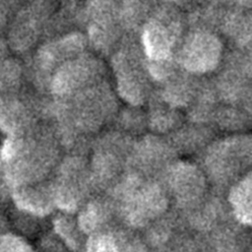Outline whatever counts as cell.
I'll return each mask as SVG.
<instances>
[{
	"mask_svg": "<svg viewBox=\"0 0 252 252\" xmlns=\"http://www.w3.org/2000/svg\"><path fill=\"white\" fill-rule=\"evenodd\" d=\"M109 63L117 96L133 106H141L150 100L155 92L154 82L138 34L126 32L109 56Z\"/></svg>",
	"mask_w": 252,
	"mask_h": 252,
	"instance_id": "cell-1",
	"label": "cell"
},
{
	"mask_svg": "<svg viewBox=\"0 0 252 252\" xmlns=\"http://www.w3.org/2000/svg\"><path fill=\"white\" fill-rule=\"evenodd\" d=\"M58 99L61 114L74 134L97 130L117 110V94L106 80Z\"/></svg>",
	"mask_w": 252,
	"mask_h": 252,
	"instance_id": "cell-2",
	"label": "cell"
},
{
	"mask_svg": "<svg viewBox=\"0 0 252 252\" xmlns=\"http://www.w3.org/2000/svg\"><path fill=\"white\" fill-rule=\"evenodd\" d=\"M187 30V16L183 9L162 1L138 33L148 60L176 58Z\"/></svg>",
	"mask_w": 252,
	"mask_h": 252,
	"instance_id": "cell-3",
	"label": "cell"
},
{
	"mask_svg": "<svg viewBox=\"0 0 252 252\" xmlns=\"http://www.w3.org/2000/svg\"><path fill=\"white\" fill-rule=\"evenodd\" d=\"M83 32L94 54L109 57L126 34L119 0H85Z\"/></svg>",
	"mask_w": 252,
	"mask_h": 252,
	"instance_id": "cell-4",
	"label": "cell"
},
{
	"mask_svg": "<svg viewBox=\"0 0 252 252\" xmlns=\"http://www.w3.org/2000/svg\"><path fill=\"white\" fill-rule=\"evenodd\" d=\"M224 53L223 41L219 32L188 28L177 50L176 59L184 70L204 77L219 68Z\"/></svg>",
	"mask_w": 252,
	"mask_h": 252,
	"instance_id": "cell-5",
	"label": "cell"
},
{
	"mask_svg": "<svg viewBox=\"0 0 252 252\" xmlns=\"http://www.w3.org/2000/svg\"><path fill=\"white\" fill-rule=\"evenodd\" d=\"M213 79L220 101L245 109L250 105V50L233 48L225 52Z\"/></svg>",
	"mask_w": 252,
	"mask_h": 252,
	"instance_id": "cell-6",
	"label": "cell"
},
{
	"mask_svg": "<svg viewBox=\"0 0 252 252\" xmlns=\"http://www.w3.org/2000/svg\"><path fill=\"white\" fill-rule=\"evenodd\" d=\"M251 159L249 136L226 137L211 145L205 157L206 172L216 183L238 180Z\"/></svg>",
	"mask_w": 252,
	"mask_h": 252,
	"instance_id": "cell-7",
	"label": "cell"
},
{
	"mask_svg": "<svg viewBox=\"0 0 252 252\" xmlns=\"http://www.w3.org/2000/svg\"><path fill=\"white\" fill-rule=\"evenodd\" d=\"M106 71L101 57L87 50L61 65L51 76L49 88L57 98H66L105 80Z\"/></svg>",
	"mask_w": 252,
	"mask_h": 252,
	"instance_id": "cell-8",
	"label": "cell"
},
{
	"mask_svg": "<svg viewBox=\"0 0 252 252\" xmlns=\"http://www.w3.org/2000/svg\"><path fill=\"white\" fill-rule=\"evenodd\" d=\"M94 184L90 168L79 157L69 158L60 169L59 178L52 185L55 206L64 213L79 211L85 201L90 185Z\"/></svg>",
	"mask_w": 252,
	"mask_h": 252,
	"instance_id": "cell-9",
	"label": "cell"
},
{
	"mask_svg": "<svg viewBox=\"0 0 252 252\" xmlns=\"http://www.w3.org/2000/svg\"><path fill=\"white\" fill-rule=\"evenodd\" d=\"M164 173L165 189L180 207L192 209L204 198L206 177L196 165L187 161H173Z\"/></svg>",
	"mask_w": 252,
	"mask_h": 252,
	"instance_id": "cell-10",
	"label": "cell"
},
{
	"mask_svg": "<svg viewBox=\"0 0 252 252\" xmlns=\"http://www.w3.org/2000/svg\"><path fill=\"white\" fill-rule=\"evenodd\" d=\"M133 146L126 145V137L121 135H110L101 139L95 152L90 167L94 184H106L114 181L116 177H122L120 171L128 165L129 157Z\"/></svg>",
	"mask_w": 252,
	"mask_h": 252,
	"instance_id": "cell-11",
	"label": "cell"
},
{
	"mask_svg": "<svg viewBox=\"0 0 252 252\" xmlns=\"http://www.w3.org/2000/svg\"><path fill=\"white\" fill-rule=\"evenodd\" d=\"M88 48L87 37L82 31L55 36L38 49L35 57L36 67L47 76L49 83L51 76L61 65Z\"/></svg>",
	"mask_w": 252,
	"mask_h": 252,
	"instance_id": "cell-12",
	"label": "cell"
},
{
	"mask_svg": "<svg viewBox=\"0 0 252 252\" xmlns=\"http://www.w3.org/2000/svg\"><path fill=\"white\" fill-rule=\"evenodd\" d=\"M202 77L179 67L168 79L159 84L157 95L166 104L180 109L188 107L199 88Z\"/></svg>",
	"mask_w": 252,
	"mask_h": 252,
	"instance_id": "cell-13",
	"label": "cell"
},
{
	"mask_svg": "<svg viewBox=\"0 0 252 252\" xmlns=\"http://www.w3.org/2000/svg\"><path fill=\"white\" fill-rule=\"evenodd\" d=\"M86 247L88 252H147L145 244L134 234L107 226L91 234Z\"/></svg>",
	"mask_w": 252,
	"mask_h": 252,
	"instance_id": "cell-14",
	"label": "cell"
},
{
	"mask_svg": "<svg viewBox=\"0 0 252 252\" xmlns=\"http://www.w3.org/2000/svg\"><path fill=\"white\" fill-rule=\"evenodd\" d=\"M251 23L250 8L231 5L222 16L219 33L223 34L229 39L233 43L234 48L250 50Z\"/></svg>",
	"mask_w": 252,
	"mask_h": 252,
	"instance_id": "cell-15",
	"label": "cell"
},
{
	"mask_svg": "<svg viewBox=\"0 0 252 252\" xmlns=\"http://www.w3.org/2000/svg\"><path fill=\"white\" fill-rule=\"evenodd\" d=\"M13 199L19 209L35 216L48 215L55 207L52 186L39 183L15 186Z\"/></svg>",
	"mask_w": 252,
	"mask_h": 252,
	"instance_id": "cell-16",
	"label": "cell"
},
{
	"mask_svg": "<svg viewBox=\"0 0 252 252\" xmlns=\"http://www.w3.org/2000/svg\"><path fill=\"white\" fill-rule=\"evenodd\" d=\"M162 1L164 0H119L120 18L126 32L138 34Z\"/></svg>",
	"mask_w": 252,
	"mask_h": 252,
	"instance_id": "cell-17",
	"label": "cell"
},
{
	"mask_svg": "<svg viewBox=\"0 0 252 252\" xmlns=\"http://www.w3.org/2000/svg\"><path fill=\"white\" fill-rule=\"evenodd\" d=\"M113 207L104 199L86 202L79 210L77 222L85 234H93L107 226Z\"/></svg>",
	"mask_w": 252,
	"mask_h": 252,
	"instance_id": "cell-18",
	"label": "cell"
},
{
	"mask_svg": "<svg viewBox=\"0 0 252 252\" xmlns=\"http://www.w3.org/2000/svg\"><path fill=\"white\" fill-rule=\"evenodd\" d=\"M228 203L233 217L243 225L251 223V173L248 171L235 181L228 193Z\"/></svg>",
	"mask_w": 252,
	"mask_h": 252,
	"instance_id": "cell-19",
	"label": "cell"
},
{
	"mask_svg": "<svg viewBox=\"0 0 252 252\" xmlns=\"http://www.w3.org/2000/svg\"><path fill=\"white\" fill-rule=\"evenodd\" d=\"M149 102H151V110L147 115L149 127L157 133H166L177 130L180 126L181 115L179 109H176L163 102L154 92Z\"/></svg>",
	"mask_w": 252,
	"mask_h": 252,
	"instance_id": "cell-20",
	"label": "cell"
},
{
	"mask_svg": "<svg viewBox=\"0 0 252 252\" xmlns=\"http://www.w3.org/2000/svg\"><path fill=\"white\" fill-rule=\"evenodd\" d=\"M26 122L24 107L17 101L0 98V128L9 135H18Z\"/></svg>",
	"mask_w": 252,
	"mask_h": 252,
	"instance_id": "cell-21",
	"label": "cell"
},
{
	"mask_svg": "<svg viewBox=\"0 0 252 252\" xmlns=\"http://www.w3.org/2000/svg\"><path fill=\"white\" fill-rule=\"evenodd\" d=\"M54 229L70 249L77 251L81 248L85 233L81 230L77 220H74L69 213H64L54 220Z\"/></svg>",
	"mask_w": 252,
	"mask_h": 252,
	"instance_id": "cell-22",
	"label": "cell"
},
{
	"mask_svg": "<svg viewBox=\"0 0 252 252\" xmlns=\"http://www.w3.org/2000/svg\"><path fill=\"white\" fill-rule=\"evenodd\" d=\"M120 114V123L125 129H129L128 131H138L137 129L148 124L147 115L140 109V106L128 105Z\"/></svg>",
	"mask_w": 252,
	"mask_h": 252,
	"instance_id": "cell-23",
	"label": "cell"
},
{
	"mask_svg": "<svg viewBox=\"0 0 252 252\" xmlns=\"http://www.w3.org/2000/svg\"><path fill=\"white\" fill-rule=\"evenodd\" d=\"M0 252H33V250L24 238L14 234H3L0 235Z\"/></svg>",
	"mask_w": 252,
	"mask_h": 252,
	"instance_id": "cell-24",
	"label": "cell"
},
{
	"mask_svg": "<svg viewBox=\"0 0 252 252\" xmlns=\"http://www.w3.org/2000/svg\"><path fill=\"white\" fill-rule=\"evenodd\" d=\"M165 1H168L180 8H191L192 6H195V1L194 0H165Z\"/></svg>",
	"mask_w": 252,
	"mask_h": 252,
	"instance_id": "cell-25",
	"label": "cell"
},
{
	"mask_svg": "<svg viewBox=\"0 0 252 252\" xmlns=\"http://www.w3.org/2000/svg\"><path fill=\"white\" fill-rule=\"evenodd\" d=\"M195 1V6L196 5H199V4H203L205 2H208L209 0H194Z\"/></svg>",
	"mask_w": 252,
	"mask_h": 252,
	"instance_id": "cell-26",
	"label": "cell"
}]
</instances>
